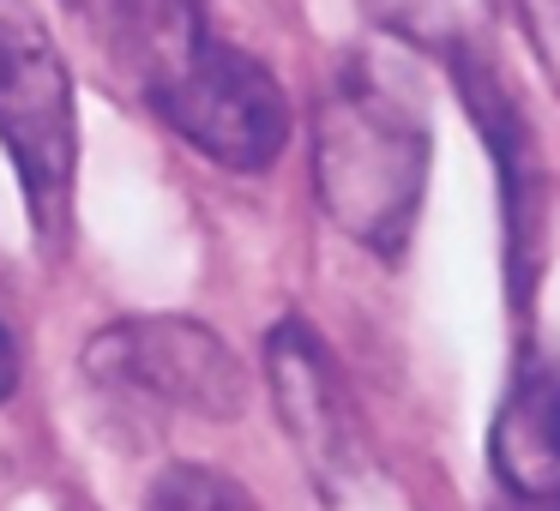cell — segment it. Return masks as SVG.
<instances>
[{
    "label": "cell",
    "mask_w": 560,
    "mask_h": 511,
    "mask_svg": "<svg viewBox=\"0 0 560 511\" xmlns=\"http://www.w3.org/2000/svg\"><path fill=\"white\" fill-rule=\"evenodd\" d=\"M109 49L145 109L182 145L230 175H259L290 145V97L278 73L211 31L199 0H67Z\"/></svg>",
    "instance_id": "cell-1"
},
{
    "label": "cell",
    "mask_w": 560,
    "mask_h": 511,
    "mask_svg": "<svg viewBox=\"0 0 560 511\" xmlns=\"http://www.w3.org/2000/svg\"><path fill=\"white\" fill-rule=\"evenodd\" d=\"M314 193L355 247L398 259L428 193V109L410 73L350 55L314 109Z\"/></svg>",
    "instance_id": "cell-2"
},
{
    "label": "cell",
    "mask_w": 560,
    "mask_h": 511,
    "mask_svg": "<svg viewBox=\"0 0 560 511\" xmlns=\"http://www.w3.org/2000/svg\"><path fill=\"white\" fill-rule=\"evenodd\" d=\"M0 151L19 175L37 253L61 259L73 241L79 103L55 31L31 0H0Z\"/></svg>",
    "instance_id": "cell-3"
},
{
    "label": "cell",
    "mask_w": 560,
    "mask_h": 511,
    "mask_svg": "<svg viewBox=\"0 0 560 511\" xmlns=\"http://www.w3.org/2000/svg\"><path fill=\"white\" fill-rule=\"evenodd\" d=\"M79 367L109 397L158 403L206 421H235L247 409V367L211 325L182 313H139L91 331Z\"/></svg>",
    "instance_id": "cell-4"
},
{
    "label": "cell",
    "mask_w": 560,
    "mask_h": 511,
    "mask_svg": "<svg viewBox=\"0 0 560 511\" xmlns=\"http://www.w3.org/2000/svg\"><path fill=\"white\" fill-rule=\"evenodd\" d=\"M266 385L278 403V421L290 433L295 457H302L307 482L326 499L350 494L362 482V421H355L350 385H343L331 349L319 343L314 325L302 319H278L266 331Z\"/></svg>",
    "instance_id": "cell-5"
},
{
    "label": "cell",
    "mask_w": 560,
    "mask_h": 511,
    "mask_svg": "<svg viewBox=\"0 0 560 511\" xmlns=\"http://www.w3.org/2000/svg\"><path fill=\"white\" fill-rule=\"evenodd\" d=\"M488 470L512 511H560V355H524L488 433Z\"/></svg>",
    "instance_id": "cell-6"
},
{
    "label": "cell",
    "mask_w": 560,
    "mask_h": 511,
    "mask_svg": "<svg viewBox=\"0 0 560 511\" xmlns=\"http://www.w3.org/2000/svg\"><path fill=\"white\" fill-rule=\"evenodd\" d=\"M362 13L410 55L446 61L452 79L494 67V0H362Z\"/></svg>",
    "instance_id": "cell-7"
},
{
    "label": "cell",
    "mask_w": 560,
    "mask_h": 511,
    "mask_svg": "<svg viewBox=\"0 0 560 511\" xmlns=\"http://www.w3.org/2000/svg\"><path fill=\"white\" fill-rule=\"evenodd\" d=\"M145 511H259V506L235 475L206 470V463H175L151 482Z\"/></svg>",
    "instance_id": "cell-8"
},
{
    "label": "cell",
    "mask_w": 560,
    "mask_h": 511,
    "mask_svg": "<svg viewBox=\"0 0 560 511\" xmlns=\"http://www.w3.org/2000/svg\"><path fill=\"white\" fill-rule=\"evenodd\" d=\"M512 7H518V25L530 37L536 67L548 73V85L560 97V0H512Z\"/></svg>",
    "instance_id": "cell-9"
},
{
    "label": "cell",
    "mask_w": 560,
    "mask_h": 511,
    "mask_svg": "<svg viewBox=\"0 0 560 511\" xmlns=\"http://www.w3.org/2000/svg\"><path fill=\"white\" fill-rule=\"evenodd\" d=\"M19 391V343H13V331L0 325V403Z\"/></svg>",
    "instance_id": "cell-10"
}]
</instances>
